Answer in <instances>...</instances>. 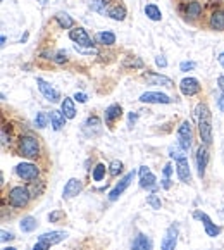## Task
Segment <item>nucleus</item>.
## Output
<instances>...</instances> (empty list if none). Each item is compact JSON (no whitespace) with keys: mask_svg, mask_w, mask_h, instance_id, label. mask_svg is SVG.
Here are the masks:
<instances>
[{"mask_svg":"<svg viewBox=\"0 0 224 250\" xmlns=\"http://www.w3.org/2000/svg\"><path fill=\"white\" fill-rule=\"evenodd\" d=\"M195 116H197V126H199V135L204 145L212 144V116L210 110L205 104H199L195 109Z\"/></svg>","mask_w":224,"mask_h":250,"instance_id":"obj_1","label":"nucleus"},{"mask_svg":"<svg viewBox=\"0 0 224 250\" xmlns=\"http://www.w3.org/2000/svg\"><path fill=\"white\" fill-rule=\"evenodd\" d=\"M18 154L26 159H37L40 155V142L33 135H22L18 140Z\"/></svg>","mask_w":224,"mask_h":250,"instance_id":"obj_2","label":"nucleus"},{"mask_svg":"<svg viewBox=\"0 0 224 250\" xmlns=\"http://www.w3.org/2000/svg\"><path fill=\"white\" fill-rule=\"evenodd\" d=\"M31 199H33V197H31L28 187H21V185L12 187L7 193L9 206H11L12 209H24V207L30 204Z\"/></svg>","mask_w":224,"mask_h":250,"instance_id":"obj_3","label":"nucleus"},{"mask_svg":"<svg viewBox=\"0 0 224 250\" xmlns=\"http://www.w3.org/2000/svg\"><path fill=\"white\" fill-rule=\"evenodd\" d=\"M16 174L22 181L31 183V181L38 180V176H40V167L37 164H31V162H21V164L16 166Z\"/></svg>","mask_w":224,"mask_h":250,"instance_id":"obj_4","label":"nucleus"},{"mask_svg":"<svg viewBox=\"0 0 224 250\" xmlns=\"http://www.w3.org/2000/svg\"><path fill=\"white\" fill-rule=\"evenodd\" d=\"M191 144H193V128H191L190 121H183L178 128V145L183 147L184 150H190Z\"/></svg>","mask_w":224,"mask_h":250,"instance_id":"obj_5","label":"nucleus"},{"mask_svg":"<svg viewBox=\"0 0 224 250\" xmlns=\"http://www.w3.org/2000/svg\"><path fill=\"white\" fill-rule=\"evenodd\" d=\"M135 176H136V171H129V173H126L124 176L119 180V183L109 191V200H110V202H116V200H118L119 197L124 193L126 188L131 185V181H133V178H135Z\"/></svg>","mask_w":224,"mask_h":250,"instance_id":"obj_6","label":"nucleus"},{"mask_svg":"<svg viewBox=\"0 0 224 250\" xmlns=\"http://www.w3.org/2000/svg\"><path fill=\"white\" fill-rule=\"evenodd\" d=\"M193 217H195L197 221H200V223L204 225L207 236H210V238H216V236H219L221 228H219V226L214 225L212 219H210V217L207 216L205 212H202V210H195V212H193Z\"/></svg>","mask_w":224,"mask_h":250,"instance_id":"obj_7","label":"nucleus"},{"mask_svg":"<svg viewBox=\"0 0 224 250\" xmlns=\"http://www.w3.org/2000/svg\"><path fill=\"white\" fill-rule=\"evenodd\" d=\"M178 235H180V229L176 225H171L169 228L165 229L164 236H162L161 242V250H174L178 245Z\"/></svg>","mask_w":224,"mask_h":250,"instance_id":"obj_8","label":"nucleus"},{"mask_svg":"<svg viewBox=\"0 0 224 250\" xmlns=\"http://www.w3.org/2000/svg\"><path fill=\"white\" fill-rule=\"evenodd\" d=\"M37 83H38V90H40V93L48 100V102H52V104L59 102V99H61L59 90H55L50 83H47V81L43 80V78H37Z\"/></svg>","mask_w":224,"mask_h":250,"instance_id":"obj_9","label":"nucleus"},{"mask_svg":"<svg viewBox=\"0 0 224 250\" xmlns=\"http://www.w3.org/2000/svg\"><path fill=\"white\" fill-rule=\"evenodd\" d=\"M69 38L76 45H81V47H93L92 37H90L88 31H86L85 28H81V26H78V28L69 31Z\"/></svg>","mask_w":224,"mask_h":250,"instance_id":"obj_10","label":"nucleus"},{"mask_svg":"<svg viewBox=\"0 0 224 250\" xmlns=\"http://www.w3.org/2000/svg\"><path fill=\"white\" fill-rule=\"evenodd\" d=\"M138 174H140V187L142 188H145V190H155L157 188V178H155V174L148 169L147 166H142Z\"/></svg>","mask_w":224,"mask_h":250,"instance_id":"obj_11","label":"nucleus"},{"mask_svg":"<svg viewBox=\"0 0 224 250\" xmlns=\"http://www.w3.org/2000/svg\"><path fill=\"white\" fill-rule=\"evenodd\" d=\"M195 162H197V173L200 178L205 176L207 164H209V150H207V145H200L197 148V154H195Z\"/></svg>","mask_w":224,"mask_h":250,"instance_id":"obj_12","label":"nucleus"},{"mask_svg":"<svg viewBox=\"0 0 224 250\" xmlns=\"http://www.w3.org/2000/svg\"><path fill=\"white\" fill-rule=\"evenodd\" d=\"M83 133H85L88 138L99 136L100 133H102V121H100L99 116H90V118H86V121L83 123Z\"/></svg>","mask_w":224,"mask_h":250,"instance_id":"obj_13","label":"nucleus"},{"mask_svg":"<svg viewBox=\"0 0 224 250\" xmlns=\"http://www.w3.org/2000/svg\"><path fill=\"white\" fill-rule=\"evenodd\" d=\"M122 116V107L119 105V104H112V105H109L105 109V112H103V119H105V126L107 128H114L116 121H118L119 118Z\"/></svg>","mask_w":224,"mask_h":250,"instance_id":"obj_14","label":"nucleus"},{"mask_svg":"<svg viewBox=\"0 0 224 250\" xmlns=\"http://www.w3.org/2000/svg\"><path fill=\"white\" fill-rule=\"evenodd\" d=\"M140 102L142 104H171L173 99L161 92H145L140 95Z\"/></svg>","mask_w":224,"mask_h":250,"instance_id":"obj_15","label":"nucleus"},{"mask_svg":"<svg viewBox=\"0 0 224 250\" xmlns=\"http://www.w3.org/2000/svg\"><path fill=\"white\" fill-rule=\"evenodd\" d=\"M200 83H199V80H195V78H183L181 80V83H180V90H181V93L183 95H186V97H193V95H197V93L200 92Z\"/></svg>","mask_w":224,"mask_h":250,"instance_id":"obj_16","label":"nucleus"},{"mask_svg":"<svg viewBox=\"0 0 224 250\" xmlns=\"http://www.w3.org/2000/svg\"><path fill=\"white\" fill-rule=\"evenodd\" d=\"M81 190H83V181L78 180V178H71V180L66 183V187H64L62 197H64V199H67V200L74 199V197L80 195Z\"/></svg>","mask_w":224,"mask_h":250,"instance_id":"obj_17","label":"nucleus"},{"mask_svg":"<svg viewBox=\"0 0 224 250\" xmlns=\"http://www.w3.org/2000/svg\"><path fill=\"white\" fill-rule=\"evenodd\" d=\"M143 78L147 80L148 85H161V86H174V81L171 78L164 76V74L154 73V71H147L143 73Z\"/></svg>","mask_w":224,"mask_h":250,"instance_id":"obj_18","label":"nucleus"},{"mask_svg":"<svg viewBox=\"0 0 224 250\" xmlns=\"http://www.w3.org/2000/svg\"><path fill=\"white\" fill-rule=\"evenodd\" d=\"M176 173L180 178L181 183H190L191 181V171H190V164H188L186 159L176 162Z\"/></svg>","mask_w":224,"mask_h":250,"instance_id":"obj_19","label":"nucleus"},{"mask_svg":"<svg viewBox=\"0 0 224 250\" xmlns=\"http://www.w3.org/2000/svg\"><path fill=\"white\" fill-rule=\"evenodd\" d=\"M67 238V233L66 231H50V233H43V235L38 236V240L41 242H47L48 245H57V243L64 242Z\"/></svg>","mask_w":224,"mask_h":250,"instance_id":"obj_20","label":"nucleus"},{"mask_svg":"<svg viewBox=\"0 0 224 250\" xmlns=\"http://www.w3.org/2000/svg\"><path fill=\"white\" fill-rule=\"evenodd\" d=\"M209 26L214 31H224V9H217L210 14Z\"/></svg>","mask_w":224,"mask_h":250,"instance_id":"obj_21","label":"nucleus"},{"mask_svg":"<svg viewBox=\"0 0 224 250\" xmlns=\"http://www.w3.org/2000/svg\"><path fill=\"white\" fill-rule=\"evenodd\" d=\"M131 250H152V240L147 235H143V233H138L133 238Z\"/></svg>","mask_w":224,"mask_h":250,"instance_id":"obj_22","label":"nucleus"},{"mask_svg":"<svg viewBox=\"0 0 224 250\" xmlns=\"http://www.w3.org/2000/svg\"><path fill=\"white\" fill-rule=\"evenodd\" d=\"M50 125L52 128L55 129V131H59V129H62L64 126H66V116L62 114V110H50Z\"/></svg>","mask_w":224,"mask_h":250,"instance_id":"obj_23","label":"nucleus"},{"mask_svg":"<svg viewBox=\"0 0 224 250\" xmlns=\"http://www.w3.org/2000/svg\"><path fill=\"white\" fill-rule=\"evenodd\" d=\"M61 110L67 119H74L76 118V107H74V99L71 97H64L62 104H61Z\"/></svg>","mask_w":224,"mask_h":250,"instance_id":"obj_24","label":"nucleus"},{"mask_svg":"<svg viewBox=\"0 0 224 250\" xmlns=\"http://www.w3.org/2000/svg\"><path fill=\"white\" fill-rule=\"evenodd\" d=\"M107 16H109V18H112L114 21H124L126 9L122 7V5H119V4H114V5H110V7H107Z\"/></svg>","mask_w":224,"mask_h":250,"instance_id":"obj_25","label":"nucleus"},{"mask_svg":"<svg viewBox=\"0 0 224 250\" xmlns=\"http://www.w3.org/2000/svg\"><path fill=\"white\" fill-rule=\"evenodd\" d=\"M200 14H202V4L200 2H188L184 7V16L188 19H197Z\"/></svg>","mask_w":224,"mask_h":250,"instance_id":"obj_26","label":"nucleus"},{"mask_svg":"<svg viewBox=\"0 0 224 250\" xmlns=\"http://www.w3.org/2000/svg\"><path fill=\"white\" fill-rule=\"evenodd\" d=\"M38 226V221L35 219L33 216H26L21 219V223H19V229H21L22 233H31L35 231Z\"/></svg>","mask_w":224,"mask_h":250,"instance_id":"obj_27","label":"nucleus"},{"mask_svg":"<svg viewBox=\"0 0 224 250\" xmlns=\"http://www.w3.org/2000/svg\"><path fill=\"white\" fill-rule=\"evenodd\" d=\"M95 40H97V43L110 47V45L116 43V35L112 33V31H100V33H97Z\"/></svg>","mask_w":224,"mask_h":250,"instance_id":"obj_28","label":"nucleus"},{"mask_svg":"<svg viewBox=\"0 0 224 250\" xmlns=\"http://www.w3.org/2000/svg\"><path fill=\"white\" fill-rule=\"evenodd\" d=\"M55 21L59 22V26L62 30H69L74 26V19L71 18L67 12H59V14H55Z\"/></svg>","mask_w":224,"mask_h":250,"instance_id":"obj_29","label":"nucleus"},{"mask_svg":"<svg viewBox=\"0 0 224 250\" xmlns=\"http://www.w3.org/2000/svg\"><path fill=\"white\" fill-rule=\"evenodd\" d=\"M145 16H147L150 21H161V19H162L161 9H159L155 4H147V5H145Z\"/></svg>","mask_w":224,"mask_h":250,"instance_id":"obj_30","label":"nucleus"},{"mask_svg":"<svg viewBox=\"0 0 224 250\" xmlns=\"http://www.w3.org/2000/svg\"><path fill=\"white\" fill-rule=\"evenodd\" d=\"M28 190H30V193H31V197H40L41 193H43V190H45V183L41 180H35V181H31L30 183V187H28Z\"/></svg>","mask_w":224,"mask_h":250,"instance_id":"obj_31","label":"nucleus"},{"mask_svg":"<svg viewBox=\"0 0 224 250\" xmlns=\"http://www.w3.org/2000/svg\"><path fill=\"white\" fill-rule=\"evenodd\" d=\"M90 9L102 16H107V5H105V0H90L88 2Z\"/></svg>","mask_w":224,"mask_h":250,"instance_id":"obj_32","label":"nucleus"},{"mask_svg":"<svg viewBox=\"0 0 224 250\" xmlns=\"http://www.w3.org/2000/svg\"><path fill=\"white\" fill-rule=\"evenodd\" d=\"M169 157L174 159V161H183V159H186V150H184L183 147H180V145H176V147H171L169 148Z\"/></svg>","mask_w":224,"mask_h":250,"instance_id":"obj_33","label":"nucleus"},{"mask_svg":"<svg viewBox=\"0 0 224 250\" xmlns=\"http://www.w3.org/2000/svg\"><path fill=\"white\" fill-rule=\"evenodd\" d=\"M105 173H107L105 164H97L95 167H93V171H92L93 181H102L103 178H105Z\"/></svg>","mask_w":224,"mask_h":250,"instance_id":"obj_34","label":"nucleus"},{"mask_svg":"<svg viewBox=\"0 0 224 250\" xmlns=\"http://www.w3.org/2000/svg\"><path fill=\"white\" fill-rule=\"evenodd\" d=\"M124 67H133V69H143V61L140 57H126Z\"/></svg>","mask_w":224,"mask_h":250,"instance_id":"obj_35","label":"nucleus"},{"mask_svg":"<svg viewBox=\"0 0 224 250\" xmlns=\"http://www.w3.org/2000/svg\"><path fill=\"white\" fill-rule=\"evenodd\" d=\"M147 204H148V206H150L154 210L162 209V200H161V197L155 195V193H150V195L147 197Z\"/></svg>","mask_w":224,"mask_h":250,"instance_id":"obj_36","label":"nucleus"},{"mask_svg":"<svg viewBox=\"0 0 224 250\" xmlns=\"http://www.w3.org/2000/svg\"><path fill=\"white\" fill-rule=\"evenodd\" d=\"M109 173L110 176H119L122 173V162L121 161H112L109 166Z\"/></svg>","mask_w":224,"mask_h":250,"instance_id":"obj_37","label":"nucleus"},{"mask_svg":"<svg viewBox=\"0 0 224 250\" xmlns=\"http://www.w3.org/2000/svg\"><path fill=\"white\" fill-rule=\"evenodd\" d=\"M48 119H50V116H47L45 112H38L37 114V118H35V126L37 128H45L47 126V123H48Z\"/></svg>","mask_w":224,"mask_h":250,"instance_id":"obj_38","label":"nucleus"},{"mask_svg":"<svg viewBox=\"0 0 224 250\" xmlns=\"http://www.w3.org/2000/svg\"><path fill=\"white\" fill-rule=\"evenodd\" d=\"M66 217V214H64V210H54V212L48 214V221L50 223H54V225H57V223H61V221Z\"/></svg>","mask_w":224,"mask_h":250,"instance_id":"obj_39","label":"nucleus"},{"mask_svg":"<svg viewBox=\"0 0 224 250\" xmlns=\"http://www.w3.org/2000/svg\"><path fill=\"white\" fill-rule=\"evenodd\" d=\"M74 48H76L78 52H81V54H86V55H97L99 52H97V48H93V47H81V45H76L74 43Z\"/></svg>","mask_w":224,"mask_h":250,"instance_id":"obj_40","label":"nucleus"},{"mask_svg":"<svg viewBox=\"0 0 224 250\" xmlns=\"http://www.w3.org/2000/svg\"><path fill=\"white\" fill-rule=\"evenodd\" d=\"M195 66H197V64H195L193 61H184V62L180 64V69L183 71V73H188V71L195 69Z\"/></svg>","mask_w":224,"mask_h":250,"instance_id":"obj_41","label":"nucleus"},{"mask_svg":"<svg viewBox=\"0 0 224 250\" xmlns=\"http://www.w3.org/2000/svg\"><path fill=\"white\" fill-rule=\"evenodd\" d=\"M73 99L74 100H76V102H80V104H86V102H88V95H86V93H74V97H73Z\"/></svg>","mask_w":224,"mask_h":250,"instance_id":"obj_42","label":"nucleus"},{"mask_svg":"<svg viewBox=\"0 0 224 250\" xmlns=\"http://www.w3.org/2000/svg\"><path fill=\"white\" fill-rule=\"evenodd\" d=\"M33 250H50V245H48L47 242H41V240H38L37 245L33 247Z\"/></svg>","mask_w":224,"mask_h":250,"instance_id":"obj_43","label":"nucleus"},{"mask_svg":"<svg viewBox=\"0 0 224 250\" xmlns=\"http://www.w3.org/2000/svg\"><path fill=\"white\" fill-rule=\"evenodd\" d=\"M52 61H55V62H59V64H64L67 61L66 59V54H64V52H57V55H55Z\"/></svg>","mask_w":224,"mask_h":250,"instance_id":"obj_44","label":"nucleus"},{"mask_svg":"<svg viewBox=\"0 0 224 250\" xmlns=\"http://www.w3.org/2000/svg\"><path fill=\"white\" fill-rule=\"evenodd\" d=\"M155 64H157L159 67H165L167 66V61H165L164 55H157V57H155Z\"/></svg>","mask_w":224,"mask_h":250,"instance_id":"obj_45","label":"nucleus"},{"mask_svg":"<svg viewBox=\"0 0 224 250\" xmlns=\"http://www.w3.org/2000/svg\"><path fill=\"white\" fill-rule=\"evenodd\" d=\"M2 242H11V240H14V235H12L11 231H5V229H2Z\"/></svg>","mask_w":224,"mask_h":250,"instance_id":"obj_46","label":"nucleus"},{"mask_svg":"<svg viewBox=\"0 0 224 250\" xmlns=\"http://www.w3.org/2000/svg\"><path fill=\"white\" fill-rule=\"evenodd\" d=\"M136 119H138V114H136V112H129V116H128V125L131 126V128L135 126Z\"/></svg>","mask_w":224,"mask_h":250,"instance_id":"obj_47","label":"nucleus"},{"mask_svg":"<svg viewBox=\"0 0 224 250\" xmlns=\"http://www.w3.org/2000/svg\"><path fill=\"white\" fill-rule=\"evenodd\" d=\"M171 173H173V166L167 164V166L164 167V171H162V174H164V178H169V176H171Z\"/></svg>","mask_w":224,"mask_h":250,"instance_id":"obj_48","label":"nucleus"},{"mask_svg":"<svg viewBox=\"0 0 224 250\" xmlns=\"http://www.w3.org/2000/svg\"><path fill=\"white\" fill-rule=\"evenodd\" d=\"M217 107H219L221 112H224V93H221L219 99H217Z\"/></svg>","mask_w":224,"mask_h":250,"instance_id":"obj_49","label":"nucleus"},{"mask_svg":"<svg viewBox=\"0 0 224 250\" xmlns=\"http://www.w3.org/2000/svg\"><path fill=\"white\" fill-rule=\"evenodd\" d=\"M217 85H219L221 93H224V76H219V78H217Z\"/></svg>","mask_w":224,"mask_h":250,"instance_id":"obj_50","label":"nucleus"},{"mask_svg":"<svg viewBox=\"0 0 224 250\" xmlns=\"http://www.w3.org/2000/svg\"><path fill=\"white\" fill-rule=\"evenodd\" d=\"M161 187L165 188V190H167V188H171V180H169V178H164V180H162V183H161Z\"/></svg>","mask_w":224,"mask_h":250,"instance_id":"obj_51","label":"nucleus"},{"mask_svg":"<svg viewBox=\"0 0 224 250\" xmlns=\"http://www.w3.org/2000/svg\"><path fill=\"white\" fill-rule=\"evenodd\" d=\"M217 61H219V64L224 67V52H221V54H219V57H217Z\"/></svg>","mask_w":224,"mask_h":250,"instance_id":"obj_52","label":"nucleus"},{"mask_svg":"<svg viewBox=\"0 0 224 250\" xmlns=\"http://www.w3.org/2000/svg\"><path fill=\"white\" fill-rule=\"evenodd\" d=\"M0 42H2V47H4V45L7 43V37H5V35H2V38H0Z\"/></svg>","mask_w":224,"mask_h":250,"instance_id":"obj_53","label":"nucleus"},{"mask_svg":"<svg viewBox=\"0 0 224 250\" xmlns=\"http://www.w3.org/2000/svg\"><path fill=\"white\" fill-rule=\"evenodd\" d=\"M4 250H18V249H14V247H7V249H4Z\"/></svg>","mask_w":224,"mask_h":250,"instance_id":"obj_54","label":"nucleus"},{"mask_svg":"<svg viewBox=\"0 0 224 250\" xmlns=\"http://www.w3.org/2000/svg\"><path fill=\"white\" fill-rule=\"evenodd\" d=\"M221 217H223V219H224V209L221 210Z\"/></svg>","mask_w":224,"mask_h":250,"instance_id":"obj_55","label":"nucleus"}]
</instances>
